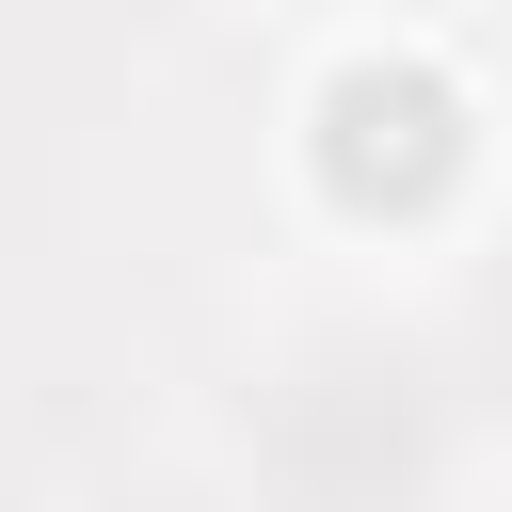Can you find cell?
<instances>
[{
    "instance_id": "obj_1",
    "label": "cell",
    "mask_w": 512,
    "mask_h": 512,
    "mask_svg": "<svg viewBox=\"0 0 512 512\" xmlns=\"http://www.w3.org/2000/svg\"><path fill=\"white\" fill-rule=\"evenodd\" d=\"M464 160H480V96H464L448 64H416V48L336 64V80H320V112H304V176H320L352 224H416Z\"/></svg>"
}]
</instances>
